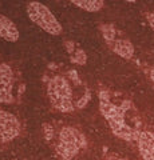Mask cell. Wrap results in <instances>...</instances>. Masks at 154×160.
<instances>
[{
  "label": "cell",
  "instance_id": "obj_3",
  "mask_svg": "<svg viewBox=\"0 0 154 160\" xmlns=\"http://www.w3.org/2000/svg\"><path fill=\"white\" fill-rule=\"evenodd\" d=\"M20 132V123L15 115L0 111V144L13 140Z\"/></svg>",
  "mask_w": 154,
  "mask_h": 160
},
{
  "label": "cell",
  "instance_id": "obj_12",
  "mask_svg": "<svg viewBox=\"0 0 154 160\" xmlns=\"http://www.w3.org/2000/svg\"><path fill=\"white\" fill-rule=\"evenodd\" d=\"M75 62L79 63V64H84L86 63V55L82 49H78L77 51V58H75Z\"/></svg>",
  "mask_w": 154,
  "mask_h": 160
},
{
  "label": "cell",
  "instance_id": "obj_5",
  "mask_svg": "<svg viewBox=\"0 0 154 160\" xmlns=\"http://www.w3.org/2000/svg\"><path fill=\"white\" fill-rule=\"evenodd\" d=\"M101 111L103 113L110 126H115V124H125V108L117 107L109 102H101Z\"/></svg>",
  "mask_w": 154,
  "mask_h": 160
},
{
  "label": "cell",
  "instance_id": "obj_6",
  "mask_svg": "<svg viewBox=\"0 0 154 160\" xmlns=\"http://www.w3.org/2000/svg\"><path fill=\"white\" fill-rule=\"evenodd\" d=\"M59 140L63 142V143L71 144V146L77 147L79 149L86 147V139H84L83 133L79 132L77 128H72V127L62 128L61 135H59Z\"/></svg>",
  "mask_w": 154,
  "mask_h": 160
},
{
  "label": "cell",
  "instance_id": "obj_8",
  "mask_svg": "<svg viewBox=\"0 0 154 160\" xmlns=\"http://www.w3.org/2000/svg\"><path fill=\"white\" fill-rule=\"evenodd\" d=\"M0 36L7 42H16L19 39V29L12 20L4 15H0Z\"/></svg>",
  "mask_w": 154,
  "mask_h": 160
},
{
  "label": "cell",
  "instance_id": "obj_14",
  "mask_svg": "<svg viewBox=\"0 0 154 160\" xmlns=\"http://www.w3.org/2000/svg\"><path fill=\"white\" fill-rule=\"evenodd\" d=\"M147 20H149L150 26H151L153 29H154V15H153V13H147Z\"/></svg>",
  "mask_w": 154,
  "mask_h": 160
},
{
  "label": "cell",
  "instance_id": "obj_10",
  "mask_svg": "<svg viewBox=\"0 0 154 160\" xmlns=\"http://www.w3.org/2000/svg\"><path fill=\"white\" fill-rule=\"evenodd\" d=\"M72 3L77 7L84 9V11H88V12H95L103 7L102 0H74Z\"/></svg>",
  "mask_w": 154,
  "mask_h": 160
},
{
  "label": "cell",
  "instance_id": "obj_11",
  "mask_svg": "<svg viewBox=\"0 0 154 160\" xmlns=\"http://www.w3.org/2000/svg\"><path fill=\"white\" fill-rule=\"evenodd\" d=\"M103 33H105V38L107 42H111V40H114V35H115V32H114V29L111 27L106 26L105 28H103Z\"/></svg>",
  "mask_w": 154,
  "mask_h": 160
},
{
  "label": "cell",
  "instance_id": "obj_13",
  "mask_svg": "<svg viewBox=\"0 0 154 160\" xmlns=\"http://www.w3.org/2000/svg\"><path fill=\"white\" fill-rule=\"evenodd\" d=\"M43 128H44V133H46V139L50 140L52 138V128H50L48 124H44Z\"/></svg>",
  "mask_w": 154,
  "mask_h": 160
},
{
  "label": "cell",
  "instance_id": "obj_7",
  "mask_svg": "<svg viewBox=\"0 0 154 160\" xmlns=\"http://www.w3.org/2000/svg\"><path fill=\"white\" fill-rule=\"evenodd\" d=\"M138 147L145 160H154V135L151 132H141L138 136Z\"/></svg>",
  "mask_w": 154,
  "mask_h": 160
},
{
  "label": "cell",
  "instance_id": "obj_15",
  "mask_svg": "<svg viewBox=\"0 0 154 160\" xmlns=\"http://www.w3.org/2000/svg\"><path fill=\"white\" fill-rule=\"evenodd\" d=\"M150 75H151V79L154 80V71H151V73H150Z\"/></svg>",
  "mask_w": 154,
  "mask_h": 160
},
{
  "label": "cell",
  "instance_id": "obj_9",
  "mask_svg": "<svg viewBox=\"0 0 154 160\" xmlns=\"http://www.w3.org/2000/svg\"><path fill=\"white\" fill-rule=\"evenodd\" d=\"M113 49L123 59H130L134 53L133 44L129 42V40H123V39L115 40V42L113 43Z\"/></svg>",
  "mask_w": 154,
  "mask_h": 160
},
{
  "label": "cell",
  "instance_id": "obj_1",
  "mask_svg": "<svg viewBox=\"0 0 154 160\" xmlns=\"http://www.w3.org/2000/svg\"><path fill=\"white\" fill-rule=\"evenodd\" d=\"M48 98L51 104L62 112H71L72 106V91L68 82L62 76L54 78L48 83Z\"/></svg>",
  "mask_w": 154,
  "mask_h": 160
},
{
  "label": "cell",
  "instance_id": "obj_4",
  "mask_svg": "<svg viewBox=\"0 0 154 160\" xmlns=\"http://www.w3.org/2000/svg\"><path fill=\"white\" fill-rule=\"evenodd\" d=\"M12 84L13 75L11 67L6 63H0V103L11 104L13 102Z\"/></svg>",
  "mask_w": 154,
  "mask_h": 160
},
{
  "label": "cell",
  "instance_id": "obj_2",
  "mask_svg": "<svg viewBox=\"0 0 154 160\" xmlns=\"http://www.w3.org/2000/svg\"><path fill=\"white\" fill-rule=\"evenodd\" d=\"M27 13L29 19L42 29L51 35H61L62 26L59 24L54 13L42 3L32 2L27 6Z\"/></svg>",
  "mask_w": 154,
  "mask_h": 160
}]
</instances>
